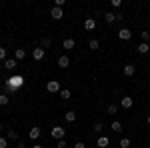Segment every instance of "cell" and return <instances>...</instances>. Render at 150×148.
Listing matches in <instances>:
<instances>
[{"instance_id": "cell-28", "label": "cell", "mask_w": 150, "mask_h": 148, "mask_svg": "<svg viewBox=\"0 0 150 148\" xmlns=\"http://www.w3.org/2000/svg\"><path fill=\"white\" fill-rule=\"evenodd\" d=\"M8 146V142H6V138H2L0 136V148H6Z\"/></svg>"}, {"instance_id": "cell-26", "label": "cell", "mask_w": 150, "mask_h": 148, "mask_svg": "<svg viewBox=\"0 0 150 148\" xmlns=\"http://www.w3.org/2000/svg\"><path fill=\"white\" fill-rule=\"evenodd\" d=\"M92 130H94V132H102V124H100V122H96Z\"/></svg>"}, {"instance_id": "cell-1", "label": "cell", "mask_w": 150, "mask_h": 148, "mask_svg": "<svg viewBox=\"0 0 150 148\" xmlns=\"http://www.w3.org/2000/svg\"><path fill=\"white\" fill-rule=\"evenodd\" d=\"M8 84H10V90L14 92L16 88H20V86L24 84V78H22V76H12V78L8 80Z\"/></svg>"}, {"instance_id": "cell-20", "label": "cell", "mask_w": 150, "mask_h": 148, "mask_svg": "<svg viewBox=\"0 0 150 148\" xmlns=\"http://www.w3.org/2000/svg\"><path fill=\"white\" fill-rule=\"evenodd\" d=\"M120 148H130V140L128 138H122L120 140Z\"/></svg>"}, {"instance_id": "cell-10", "label": "cell", "mask_w": 150, "mask_h": 148, "mask_svg": "<svg viewBox=\"0 0 150 148\" xmlns=\"http://www.w3.org/2000/svg\"><path fill=\"white\" fill-rule=\"evenodd\" d=\"M96 144H98L100 148H106L108 144H110V140H108V136H100V138H98V142H96Z\"/></svg>"}, {"instance_id": "cell-30", "label": "cell", "mask_w": 150, "mask_h": 148, "mask_svg": "<svg viewBox=\"0 0 150 148\" xmlns=\"http://www.w3.org/2000/svg\"><path fill=\"white\" fill-rule=\"evenodd\" d=\"M2 58H6V48L0 46V60H2Z\"/></svg>"}, {"instance_id": "cell-5", "label": "cell", "mask_w": 150, "mask_h": 148, "mask_svg": "<svg viewBox=\"0 0 150 148\" xmlns=\"http://www.w3.org/2000/svg\"><path fill=\"white\" fill-rule=\"evenodd\" d=\"M58 66H60V68H68L70 66V58L68 56H60L58 58Z\"/></svg>"}, {"instance_id": "cell-24", "label": "cell", "mask_w": 150, "mask_h": 148, "mask_svg": "<svg viewBox=\"0 0 150 148\" xmlns=\"http://www.w3.org/2000/svg\"><path fill=\"white\" fill-rule=\"evenodd\" d=\"M8 138L16 140V138H18V132H16V130H8Z\"/></svg>"}, {"instance_id": "cell-19", "label": "cell", "mask_w": 150, "mask_h": 148, "mask_svg": "<svg viewBox=\"0 0 150 148\" xmlns=\"http://www.w3.org/2000/svg\"><path fill=\"white\" fill-rule=\"evenodd\" d=\"M110 128L114 130L116 134H120V132H122V124H120V122H112V126H110Z\"/></svg>"}, {"instance_id": "cell-21", "label": "cell", "mask_w": 150, "mask_h": 148, "mask_svg": "<svg viewBox=\"0 0 150 148\" xmlns=\"http://www.w3.org/2000/svg\"><path fill=\"white\" fill-rule=\"evenodd\" d=\"M60 96H62L64 100H68V98H70V90H66V88H64V90H60Z\"/></svg>"}, {"instance_id": "cell-6", "label": "cell", "mask_w": 150, "mask_h": 148, "mask_svg": "<svg viewBox=\"0 0 150 148\" xmlns=\"http://www.w3.org/2000/svg\"><path fill=\"white\" fill-rule=\"evenodd\" d=\"M118 36H120V40H130V36H132V32H130L128 28H122V30L118 32Z\"/></svg>"}, {"instance_id": "cell-2", "label": "cell", "mask_w": 150, "mask_h": 148, "mask_svg": "<svg viewBox=\"0 0 150 148\" xmlns=\"http://www.w3.org/2000/svg\"><path fill=\"white\" fill-rule=\"evenodd\" d=\"M50 134H52V138H56V140H62L66 132H64V128H60V126H54V128L50 130Z\"/></svg>"}, {"instance_id": "cell-35", "label": "cell", "mask_w": 150, "mask_h": 148, "mask_svg": "<svg viewBox=\"0 0 150 148\" xmlns=\"http://www.w3.org/2000/svg\"><path fill=\"white\" fill-rule=\"evenodd\" d=\"M2 128H4V126H2V122H0V132H2Z\"/></svg>"}, {"instance_id": "cell-7", "label": "cell", "mask_w": 150, "mask_h": 148, "mask_svg": "<svg viewBox=\"0 0 150 148\" xmlns=\"http://www.w3.org/2000/svg\"><path fill=\"white\" fill-rule=\"evenodd\" d=\"M62 16H64V14H62V8L54 6V8H52V18H54V20H60Z\"/></svg>"}, {"instance_id": "cell-33", "label": "cell", "mask_w": 150, "mask_h": 148, "mask_svg": "<svg viewBox=\"0 0 150 148\" xmlns=\"http://www.w3.org/2000/svg\"><path fill=\"white\" fill-rule=\"evenodd\" d=\"M74 148H86V146H84V142H76V144H74Z\"/></svg>"}, {"instance_id": "cell-13", "label": "cell", "mask_w": 150, "mask_h": 148, "mask_svg": "<svg viewBox=\"0 0 150 148\" xmlns=\"http://www.w3.org/2000/svg\"><path fill=\"white\" fill-rule=\"evenodd\" d=\"M62 44H64V48H66V50H72V48H74V44H76V42H74V40H72V38H66V40H64V42H62Z\"/></svg>"}, {"instance_id": "cell-22", "label": "cell", "mask_w": 150, "mask_h": 148, "mask_svg": "<svg viewBox=\"0 0 150 148\" xmlns=\"http://www.w3.org/2000/svg\"><path fill=\"white\" fill-rule=\"evenodd\" d=\"M88 46H90V50H96V48H98V40H90V42H88Z\"/></svg>"}, {"instance_id": "cell-36", "label": "cell", "mask_w": 150, "mask_h": 148, "mask_svg": "<svg viewBox=\"0 0 150 148\" xmlns=\"http://www.w3.org/2000/svg\"><path fill=\"white\" fill-rule=\"evenodd\" d=\"M148 124H150V116H148Z\"/></svg>"}, {"instance_id": "cell-34", "label": "cell", "mask_w": 150, "mask_h": 148, "mask_svg": "<svg viewBox=\"0 0 150 148\" xmlns=\"http://www.w3.org/2000/svg\"><path fill=\"white\" fill-rule=\"evenodd\" d=\"M32 148H42V146H40V144H34V146H32Z\"/></svg>"}, {"instance_id": "cell-27", "label": "cell", "mask_w": 150, "mask_h": 148, "mask_svg": "<svg viewBox=\"0 0 150 148\" xmlns=\"http://www.w3.org/2000/svg\"><path fill=\"white\" fill-rule=\"evenodd\" d=\"M112 6H114V8H120V6H122V0H112Z\"/></svg>"}, {"instance_id": "cell-25", "label": "cell", "mask_w": 150, "mask_h": 148, "mask_svg": "<svg viewBox=\"0 0 150 148\" xmlns=\"http://www.w3.org/2000/svg\"><path fill=\"white\" fill-rule=\"evenodd\" d=\"M4 104H8V96H6V94L0 96V106H4Z\"/></svg>"}, {"instance_id": "cell-14", "label": "cell", "mask_w": 150, "mask_h": 148, "mask_svg": "<svg viewBox=\"0 0 150 148\" xmlns=\"http://www.w3.org/2000/svg\"><path fill=\"white\" fill-rule=\"evenodd\" d=\"M14 56H16V60H22V58L26 56V52H24V48H16V52H14Z\"/></svg>"}, {"instance_id": "cell-18", "label": "cell", "mask_w": 150, "mask_h": 148, "mask_svg": "<svg viewBox=\"0 0 150 148\" xmlns=\"http://www.w3.org/2000/svg\"><path fill=\"white\" fill-rule=\"evenodd\" d=\"M6 68H8V70L16 68V60H14V58H8V60H6Z\"/></svg>"}, {"instance_id": "cell-4", "label": "cell", "mask_w": 150, "mask_h": 148, "mask_svg": "<svg viewBox=\"0 0 150 148\" xmlns=\"http://www.w3.org/2000/svg\"><path fill=\"white\" fill-rule=\"evenodd\" d=\"M44 54H46V52H44V48H34V50H32L34 60H42V58H44Z\"/></svg>"}, {"instance_id": "cell-9", "label": "cell", "mask_w": 150, "mask_h": 148, "mask_svg": "<svg viewBox=\"0 0 150 148\" xmlns=\"http://www.w3.org/2000/svg\"><path fill=\"white\" fill-rule=\"evenodd\" d=\"M132 104H134V100L130 96H124L122 98V108H132Z\"/></svg>"}, {"instance_id": "cell-17", "label": "cell", "mask_w": 150, "mask_h": 148, "mask_svg": "<svg viewBox=\"0 0 150 148\" xmlns=\"http://www.w3.org/2000/svg\"><path fill=\"white\" fill-rule=\"evenodd\" d=\"M104 18H106V22L108 24H112L116 20V14H112V12H106V14H104Z\"/></svg>"}, {"instance_id": "cell-16", "label": "cell", "mask_w": 150, "mask_h": 148, "mask_svg": "<svg viewBox=\"0 0 150 148\" xmlns=\"http://www.w3.org/2000/svg\"><path fill=\"white\" fill-rule=\"evenodd\" d=\"M64 118H66L68 122H74V120H76V112H72V110H68V112L64 114Z\"/></svg>"}, {"instance_id": "cell-11", "label": "cell", "mask_w": 150, "mask_h": 148, "mask_svg": "<svg viewBox=\"0 0 150 148\" xmlns=\"http://www.w3.org/2000/svg\"><path fill=\"white\" fill-rule=\"evenodd\" d=\"M134 72H136V68H134V64H126V66H124V74H126V76H132Z\"/></svg>"}, {"instance_id": "cell-29", "label": "cell", "mask_w": 150, "mask_h": 148, "mask_svg": "<svg viewBox=\"0 0 150 148\" xmlns=\"http://www.w3.org/2000/svg\"><path fill=\"white\" fill-rule=\"evenodd\" d=\"M142 40L148 42V40H150V32H142Z\"/></svg>"}, {"instance_id": "cell-8", "label": "cell", "mask_w": 150, "mask_h": 148, "mask_svg": "<svg viewBox=\"0 0 150 148\" xmlns=\"http://www.w3.org/2000/svg\"><path fill=\"white\" fill-rule=\"evenodd\" d=\"M94 26H96V20H94V18H86L84 28H86V30H94Z\"/></svg>"}, {"instance_id": "cell-32", "label": "cell", "mask_w": 150, "mask_h": 148, "mask_svg": "<svg viewBox=\"0 0 150 148\" xmlns=\"http://www.w3.org/2000/svg\"><path fill=\"white\" fill-rule=\"evenodd\" d=\"M58 148H66V142L64 140H58Z\"/></svg>"}, {"instance_id": "cell-15", "label": "cell", "mask_w": 150, "mask_h": 148, "mask_svg": "<svg viewBox=\"0 0 150 148\" xmlns=\"http://www.w3.org/2000/svg\"><path fill=\"white\" fill-rule=\"evenodd\" d=\"M148 50H150L148 42H142V44L138 46V52H140V54H146V52H148Z\"/></svg>"}, {"instance_id": "cell-12", "label": "cell", "mask_w": 150, "mask_h": 148, "mask_svg": "<svg viewBox=\"0 0 150 148\" xmlns=\"http://www.w3.org/2000/svg\"><path fill=\"white\" fill-rule=\"evenodd\" d=\"M28 136L32 138V140H36V138L40 136V128H38V126H36V128H30V134H28Z\"/></svg>"}, {"instance_id": "cell-3", "label": "cell", "mask_w": 150, "mask_h": 148, "mask_svg": "<svg viewBox=\"0 0 150 148\" xmlns=\"http://www.w3.org/2000/svg\"><path fill=\"white\" fill-rule=\"evenodd\" d=\"M46 90L48 92H60V84H58V80H50L46 84Z\"/></svg>"}, {"instance_id": "cell-31", "label": "cell", "mask_w": 150, "mask_h": 148, "mask_svg": "<svg viewBox=\"0 0 150 148\" xmlns=\"http://www.w3.org/2000/svg\"><path fill=\"white\" fill-rule=\"evenodd\" d=\"M42 46H50V38H42Z\"/></svg>"}, {"instance_id": "cell-23", "label": "cell", "mask_w": 150, "mask_h": 148, "mask_svg": "<svg viewBox=\"0 0 150 148\" xmlns=\"http://www.w3.org/2000/svg\"><path fill=\"white\" fill-rule=\"evenodd\" d=\"M116 110H118L116 104H110V106H108V114H116Z\"/></svg>"}]
</instances>
